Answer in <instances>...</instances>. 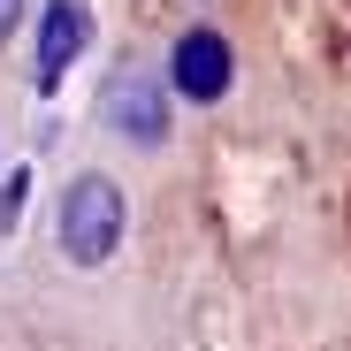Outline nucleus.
<instances>
[{
    "label": "nucleus",
    "mask_w": 351,
    "mask_h": 351,
    "mask_svg": "<svg viewBox=\"0 0 351 351\" xmlns=\"http://www.w3.org/2000/svg\"><path fill=\"white\" fill-rule=\"evenodd\" d=\"M123 237H130L123 184L99 176V168H84L77 184L62 191V206H53V245H62V260L69 267H107L114 252H123Z\"/></svg>",
    "instance_id": "1"
},
{
    "label": "nucleus",
    "mask_w": 351,
    "mask_h": 351,
    "mask_svg": "<svg viewBox=\"0 0 351 351\" xmlns=\"http://www.w3.org/2000/svg\"><path fill=\"white\" fill-rule=\"evenodd\" d=\"M99 123H107V138H123V145H168V84H153L145 69H114L107 84H99Z\"/></svg>",
    "instance_id": "2"
},
{
    "label": "nucleus",
    "mask_w": 351,
    "mask_h": 351,
    "mask_svg": "<svg viewBox=\"0 0 351 351\" xmlns=\"http://www.w3.org/2000/svg\"><path fill=\"white\" fill-rule=\"evenodd\" d=\"M229 84H237V46H229L221 31H184L176 38V53H168V92L176 99H191V107H214V99H229Z\"/></svg>",
    "instance_id": "3"
},
{
    "label": "nucleus",
    "mask_w": 351,
    "mask_h": 351,
    "mask_svg": "<svg viewBox=\"0 0 351 351\" xmlns=\"http://www.w3.org/2000/svg\"><path fill=\"white\" fill-rule=\"evenodd\" d=\"M84 46H92V8L84 0H46V16H38V92L62 84Z\"/></svg>",
    "instance_id": "4"
},
{
    "label": "nucleus",
    "mask_w": 351,
    "mask_h": 351,
    "mask_svg": "<svg viewBox=\"0 0 351 351\" xmlns=\"http://www.w3.org/2000/svg\"><path fill=\"white\" fill-rule=\"evenodd\" d=\"M16 214H23V176H8V191H0V229H16Z\"/></svg>",
    "instance_id": "5"
},
{
    "label": "nucleus",
    "mask_w": 351,
    "mask_h": 351,
    "mask_svg": "<svg viewBox=\"0 0 351 351\" xmlns=\"http://www.w3.org/2000/svg\"><path fill=\"white\" fill-rule=\"evenodd\" d=\"M16 31H23V0H0V46H8Z\"/></svg>",
    "instance_id": "6"
}]
</instances>
